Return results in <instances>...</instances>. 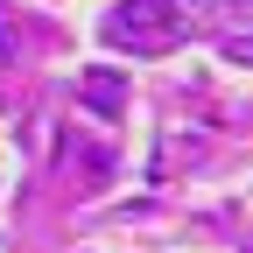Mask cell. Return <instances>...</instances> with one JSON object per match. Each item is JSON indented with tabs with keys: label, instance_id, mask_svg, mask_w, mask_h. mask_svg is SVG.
I'll return each mask as SVG.
<instances>
[{
	"label": "cell",
	"instance_id": "6da1fadb",
	"mask_svg": "<svg viewBox=\"0 0 253 253\" xmlns=\"http://www.w3.org/2000/svg\"><path fill=\"white\" fill-rule=\"evenodd\" d=\"M84 91H91V106H106V113H113V106H120V78H91V84H84Z\"/></svg>",
	"mask_w": 253,
	"mask_h": 253
}]
</instances>
